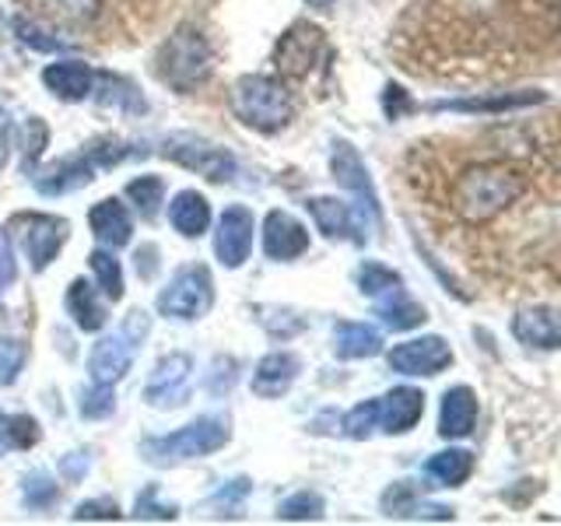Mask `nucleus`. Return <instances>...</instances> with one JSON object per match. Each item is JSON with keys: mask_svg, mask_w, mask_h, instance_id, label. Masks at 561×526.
I'll list each match as a JSON object with an SVG mask.
<instances>
[{"mask_svg": "<svg viewBox=\"0 0 561 526\" xmlns=\"http://www.w3.org/2000/svg\"><path fill=\"white\" fill-rule=\"evenodd\" d=\"M526 190V180L508 165L499 162H481L460 172V180L453 183V207L456 215L470 225L491 221L508 204H516Z\"/></svg>", "mask_w": 561, "mask_h": 526, "instance_id": "f257e3e1", "label": "nucleus"}, {"mask_svg": "<svg viewBox=\"0 0 561 526\" xmlns=\"http://www.w3.org/2000/svg\"><path fill=\"white\" fill-rule=\"evenodd\" d=\"M228 438H232V421H228V414H204L193 421V425L172 435L145 438V443H140V456L154 467H175L183 460H197V456L221 449Z\"/></svg>", "mask_w": 561, "mask_h": 526, "instance_id": "f03ea898", "label": "nucleus"}, {"mask_svg": "<svg viewBox=\"0 0 561 526\" xmlns=\"http://www.w3.org/2000/svg\"><path fill=\"white\" fill-rule=\"evenodd\" d=\"M232 113L260 134H277L285 130L295 116V99L280 78L267 75H250L239 78L232 88Z\"/></svg>", "mask_w": 561, "mask_h": 526, "instance_id": "7ed1b4c3", "label": "nucleus"}, {"mask_svg": "<svg viewBox=\"0 0 561 526\" xmlns=\"http://www.w3.org/2000/svg\"><path fill=\"white\" fill-rule=\"evenodd\" d=\"M210 67H215L210 43L197 28H180L175 35H169V43L162 49H158L154 75L169 88H175V92H186V88H197L201 81H207Z\"/></svg>", "mask_w": 561, "mask_h": 526, "instance_id": "20e7f679", "label": "nucleus"}, {"mask_svg": "<svg viewBox=\"0 0 561 526\" xmlns=\"http://www.w3.org/2000/svg\"><path fill=\"white\" fill-rule=\"evenodd\" d=\"M148 330H151L148 312L134 309L116 333L102 338L92 347V355H88V373H92V382L116 386L123 376H127V368L137 358V347H140V341L148 338Z\"/></svg>", "mask_w": 561, "mask_h": 526, "instance_id": "39448f33", "label": "nucleus"}, {"mask_svg": "<svg viewBox=\"0 0 561 526\" xmlns=\"http://www.w3.org/2000/svg\"><path fill=\"white\" fill-rule=\"evenodd\" d=\"M162 155L169 158V162L183 165L190 172H197V175H204V180H210V183H228L239 172V162H236L232 151L210 145V140H204L197 134H172V137H165Z\"/></svg>", "mask_w": 561, "mask_h": 526, "instance_id": "423d86ee", "label": "nucleus"}, {"mask_svg": "<svg viewBox=\"0 0 561 526\" xmlns=\"http://www.w3.org/2000/svg\"><path fill=\"white\" fill-rule=\"evenodd\" d=\"M215 306V285L207 267H183L158 295V312L169 320H201Z\"/></svg>", "mask_w": 561, "mask_h": 526, "instance_id": "0eeeda50", "label": "nucleus"}, {"mask_svg": "<svg viewBox=\"0 0 561 526\" xmlns=\"http://www.w3.org/2000/svg\"><path fill=\"white\" fill-rule=\"evenodd\" d=\"M327 53V35L320 25L312 22H295L280 43L274 49V64H277V75L280 78H291V81H302L312 75V67L323 60Z\"/></svg>", "mask_w": 561, "mask_h": 526, "instance_id": "6e6552de", "label": "nucleus"}, {"mask_svg": "<svg viewBox=\"0 0 561 526\" xmlns=\"http://www.w3.org/2000/svg\"><path fill=\"white\" fill-rule=\"evenodd\" d=\"M330 172L351 197H355L362 218H368L373 225H382V207H379V193L373 186V175H368L362 155L355 151V145L347 140H333V151H330Z\"/></svg>", "mask_w": 561, "mask_h": 526, "instance_id": "1a4fd4ad", "label": "nucleus"}, {"mask_svg": "<svg viewBox=\"0 0 561 526\" xmlns=\"http://www.w3.org/2000/svg\"><path fill=\"white\" fill-rule=\"evenodd\" d=\"M18 242H22V253L32 263V271H46L53 260H57L60 245L67 242V221L53 218V215H18Z\"/></svg>", "mask_w": 561, "mask_h": 526, "instance_id": "9d476101", "label": "nucleus"}, {"mask_svg": "<svg viewBox=\"0 0 561 526\" xmlns=\"http://www.w3.org/2000/svg\"><path fill=\"white\" fill-rule=\"evenodd\" d=\"M386 362H390V368L400 376H438L443 368L453 365V347L446 344V338L428 333V338L397 344L390 355H386Z\"/></svg>", "mask_w": 561, "mask_h": 526, "instance_id": "9b49d317", "label": "nucleus"}, {"mask_svg": "<svg viewBox=\"0 0 561 526\" xmlns=\"http://www.w3.org/2000/svg\"><path fill=\"white\" fill-rule=\"evenodd\" d=\"M190 373H193L190 355H180V351L165 355L154 365V373L145 386V400L151 408H162V411L180 408L183 400H190Z\"/></svg>", "mask_w": 561, "mask_h": 526, "instance_id": "f8f14e48", "label": "nucleus"}, {"mask_svg": "<svg viewBox=\"0 0 561 526\" xmlns=\"http://www.w3.org/2000/svg\"><path fill=\"white\" fill-rule=\"evenodd\" d=\"M253 253V215L245 207H228L218 218V232H215V256L221 267L236 271L242 267Z\"/></svg>", "mask_w": 561, "mask_h": 526, "instance_id": "ddd939ff", "label": "nucleus"}, {"mask_svg": "<svg viewBox=\"0 0 561 526\" xmlns=\"http://www.w3.org/2000/svg\"><path fill=\"white\" fill-rule=\"evenodd\" d=\"M513 338L534 351L561 347V309L558 306H526L513 316Z\"/></svg>", "mask_w": 561, "mask_h": 526, "instance_id": "4468645a", "label": "nucleus"}, {"mask_svg": "<svg viewBox=\"0 0 561 526\" xmlns=\"http://www.w3.org/2000/svg\"><path fill=\"white\" fill-rule=\"evenodd\" d=\"M306 250H309L306 225L295 215H288V210H271L267 221H263V253H267V260L288 263L295 256H302Z\"/></svg>", "mask_w": 561, "mask_h": 526, "instance_id": "2eb2a0df", "label": "nucleus"}, {"mask_svg": "<svg viewBox=\"0 0 561 526\" xmlns=\"http://www.w3.org/2000/svg\"><path fill=\"white\" fill-rule=\"evenodd\" d=\"M421 414H425V393L414 386H393L390 393L379 397V432L386 435L411 432Z\"/></svg>", "mask_w": 561, "mask_h": 526, "instance_id": "dca6fc26", "label": "nucleus"}, {"mask_svg": "<svg viewBox=\"0 0 561 526\" xmlns=\"http://www.w3.org/2000/svg\"><path fill=\"white\" fill-rule=\"evenodd\" d=\"M92 180H95L92 158H88V155H70V158H60V162H53L49 169H43L32 183H35V190L43 193V197H64V193L84 190Z\"/></svg>", "mask_w": 561, "mask_h": 526, "instance_id": "f3484780", "label": "nucleus"}, {"mask_svg": "<svg viewBox=\"0 0 561 526\" xmlns=\"http://www.w3.org/2000/svg\"><path fill=\"white\" fill-rule=\"evenodd\" d=\"M309 215L320 225V232L327 239H351V242H365L362 236V210L351 207L337 197H312L309 204Z\"/></svg>", "mask_w": 561, "mask_h": 526, "instance_id": "a211bd4d", "label": "nucleus"}, {"mask_svg": "<svg viewBox=\"0 0 561 526\" xmlns=\"http://www.w3.org/2000/svg\"><path fill=\"white\" fill-rule=\"evenodd\" d=\"M473 425H478V393L470 386H453L443 393V408H438V435L467 438Z\"/></svg>", "mask_w": 561, "mask_h": 526, "instance_id": "6ab92c4d", "label": "nucleus"}, {"mask_svg": "<svg viewBox=\"0 0 561 526\" xmlns=\"http://www.w3.org/2000/svg\"><path fill=\"white\" fill-rule=\"evenodd\" d=\"M298 358L291 355V351H274V355H267L253 373V393L256 397H267V400H277L285 397L291 390V382L298 379Z\"/></svg>", "mask_w": 561, "mask_h": 526, "instance_id": "aec40b11", "label": "nucleus"}, {"mask_svg": "<svg viewBox=\"0 0 561 526\" xmlns=\"http://www.w3.org/2000/svg\"><path fill=\"white\" fill-rule=\"evenodd\" d=\"M43 84L64 102H81V99H88V92H92L95 75H92V67L81 60H60L43 70Z\"/></svg>", "mask_w": 561, "mask_h": 526, "instance_id": "412c9836", "label": "nucleus"}, {"mask_svg": "<svg viewBox=\"0 0 561 526\" xmlns=\"http://www.w3.org/2000/svg\"><path fill=\"white\" fill-rule=\"evenodd\" d=\"M88 221H92V232L102 245H110V250H119V245H127L130 236H134V221L127 215V207H123L116 197L102 201L92 207V215H88Z\"/></svg>", "mask_w": 561, "mask_h": 526, "instance_id": "4be33fe9", "label": "nucleus"}, {"mask_svg": "<svg viewBox=\"0 0 561 526\" xmlns=\"http://www.w3.org/2000/svg\"><path fill=\"white\" fill-rule=\"evenodd\" d=\"M376 316L382 320V327H390V330H414L428 320L425 306L414 302V298L403 291V285H397V288H390L386 295L376 298Z\"/></svg>", "mask_w": 561, "mask_h": 526, "instance_id": "5701e85b", "label": "nucleus"}, {"mask_svg": "<svg viewBox=\"0 0 561 526\" xmlns=\"http://www.w3.org/2000/svg\"><path fill=\"white\" fill-rule=\"evenodd\" d=\"M169 221L180 236L197 239L210 228V207L197 190H183V193H175V201L169 204Z\"/></svg>", "mask_w": 561, "mask_h": 526, "instance_id": "b1692460", "label": "nucleus"}, {"mask_svg": "<svg viewBox=\"0 0 561 526\" xmlns=\"http://www.w3.org/2000/svg\"><path fill=\"white\" fill-rule=\"evenodd\" d=\"M333 351L344 362L373 358L382 351V333L368 323H337V330H333Z\"/></svg>", "mask_w": 561, "mask_h": 526, "instance_id": "393cba45", "label": "nucleus"}, {"mask_svg": "<svg viewBox=\"0 0 561 526\" xmlns=\"http://www.w3.org/2000/svg\"><path fill=\"white\" fill-rule=\"evenodd\" d=\"M67 309H70V316H75V323L81 330H88V333L102 330L105 320H110V312H105L99 291L92 288V281H84V277L70 281V288H67Z\"/></svg>", "mask_w": 561, "mask_h": 526, "instance_id": "a878e982", "label": "nucleus"}, {"mask_svg": "<svg viewBox=\"0 0 561 526\" xmlns=\"http://www.w3.org/2000/svg\"><path fill=\"white\" fill-rule=\"evenodd\" d=\"M543 102V92H513V95H491V99H453V102H435V113H505V110H523V105Z\"/></svg>", "mask_w": 561, "mask_h": 526, "instance_id": "bb28decb", "label": "nucleus"}, {"mask_svg": "<svg viewBox=\"0 0 561 526\" xmlns=\"http://www.w3.org/2000/svg\"><path fill=\"white\" fill-rule=\"evenodd\" d=\"M425 473H428L432 481L443 484V488H460L473 473V453H467V449H443V453H435L432 460L425 464Z\"/></svg>", "mask_w": 561, "mask_h": 526, "instance_id": "cd10ccee", "label": "nucleus"}, {"mask_svg": "<svg viewBox=\"0 0 561 526\" xmlns=\"http://www.w3.org/2000/svg\"><path fill=\"white\" fill-rule=\"evenodd\" d=\"M95 81H99V105H116V110L134 113V116H140L148 110V102L134 81L116 78V75H99Z\"/></svg>", "mask_w": 561, "mask_h": 526, "instance_id": "c85d7f7f", "label": "nucleus"}, {"mask_svg": "<svg viewBox=\"0 0 561 526\" xmlns=\"http://www.w3.org/2000/svg\"><path fill=\"white\" fill-rule=\"evenodd\" d=\"M43 14L60 25H84L99 14V0H39Z\"/></svg>", "mask_w": 561, "mask_h": 526, "instance_id": "c756f323", "label": "nucleus"}, {"mask_svg": "<svg viewBox=\"0 0 561 526\" xmlns=\"http://www.w3.org/2000/svg\"><path fill=\"white\" fill-rule=\"evenodd\" d=\"M162 193H165V186H162V180H158V175H137L134 183H127V197H130V204H134L148 221L158 218V207H162Z\"/></svg>", "mask_w": 561, "mask_h": 526, "instance_id": "7c9ffc66", "label": "nucleus"}, {"mask_svg": "<svg viewBox=\"0 0 561 526\" xmlns=\"http://www.w3.org/2000/svg\"><path fill=\"white\" fill-rule=\"evenodd\" d=\"M14 32L18 39H22L25 46L39 49V53H60L67 49V39H57L43 22H32V18H14Z\"/></svg>", "mask_w": 561, "mask_h": 526, "instance_id": "2f4dec72", "label": "nucleus"}, {"mask_svg": "<svg viewBox=\"0 0 561 526\" xmlns=\"http://www.w3.org/2000/svg\"><path fill=\"white\" fill-rule=\"evenodd\" d=\"M341 428L347 438H368L379 432V400H365L358 408H351L341 421Z\"/></svg>", "mask_w": 561, "mask_h": 526, "instance_id": "473e14b6", "label": "nucleus"}, {"mask_svg": "<svg viewBox=\"0 0 561 526\" xmlns=\"http://www.w3.org/2000/svg\"><path fill=\"white\" fill-rule=\"evenodd\" d=\"M57 495H60V488H57V481H53L46 470H32V473H25V481H22V499H25L28 508H46V505L57 502Z\"/></svg>", "mask_w": 561, "mask_h": 526, "instance_id": "72a5a7b5", "label": "nucleus"}, {"mask_svg": "<svg viewBox=\"0 0 561 526\" xmlns=\"http://www.w3.org/2000/svg\"><path fill=\"white\" fill-rule=\"evenodd\" d=\"M397 285H403V277L390 267H382V263H365V267L358 271V288L368 298H379Z\"/></svg>", "mask_w": 561, "mask_h": 526, "instance_id": "f704fd0d", "label": "nucleus"}, {"mask_svg": "<svg viewBox=\"0 0 561 526\" xmlns=\"http://www.w3.org/2000/svg\"><path fill=\"white\" fill-rule=\"evenodd\" d=\"M277 516L280 519H320L323 516V499L316 491H298V495H288L285 502L277 505Z\"/></svg>", "mask_w": 561, "mask_h": 526, "instance_id": "c9c22d12", "label": "nucleus"}, {"mask_svg": "<svg viewBox=\"0 0 561 526\" xmlns=\"http://www.w3.org/2000/svg\"><path fill=\"white\" fill-rule=\"evenodd\" d=\"M88 260H92V271L99 277V285L105 288V295H110V298H123V271H119V260L110 250H95Z\"/></svg>", "mask_w": 561, "mask_h": 526, "instance_id": "e433bc0d", "label": "nucleus"}, {"mask_svg": "<svg viewBox=\"0 0 561 526\" xmlns=\"http://www.w3.org/2000/svg\"><path fill=\"white\" fill-rule=\"evenodd\" d=\"M81 414L88 421H102V418H110L116 411V400H113V386H102V382H92L88 390L81 393Z\"/></svg>", "mask_w": 561, "mask_h": 526, "instance_id": "4c0bfd02", "label": "nucleus"}, {"mask_svg": "<svg viewBox=\"0 0 561 526\" xmlns=\"http://www.w3.org/2000/svg\"><path fill=\"white\" fill-rule=\"evenodd\" d=\"M25 365V344L14 338H0V386H11Z\"/></svg>", "mask_w": 561, "mask_h": 526, "instance_id": "58836bf2", "label": "nucleus"}, {"mask_svg": "<svg viewBox=\"0 0 561 526\" xmlns=\"http://www.w3.org/2000/svg\"><path fill=\"white\" fill-rule=\"evenodd\" d=\"M236 368L239 362L236 358H215V365H210V379H207V390L210 393H228L232 390V382H236Z\"/></svg>", "mask_w": 561, "mask_h": 526, "instance_id": "ea45409f", "label": "nucleus"}, {"mask_svg": "<svg viewBox=\"0 0 561 526\" xmlns=\"http://www.w3.org/2000/svg\"><path fill=\"white\" fill-rule=\"evenodd\" d=\"M8 435H11V446H18V449H28V446H35L39 443V425H35L32 418H11L8 421Z\"/></svg>", "mask_w": 561, "mask_h": 526, "instance_id": "a19ab883", "label": "nucleus"}, {"mask_svg": "<svg viewBox=\"0 0 561 526\" xmlns=\"http://www.w3.org/2000/svg\"><path fill=\"white\" fill-rule=\"evenodd\" d=\"M28 140H25V169L32 172V165H35V158L43 155V148L49 145V130H46V123H39V119H28Z\"/></svg>", "mask_w": 561, "mask_h": 526, "instance_id": "79ce46f5", "label": "nucleus"}, {"mask_svg": "<svg viewBox=\"0 0 561 526\" xmlns=\"http://www.w3.org/2000/svg\"><path fill=\"white\" fill-rule=\"evenodd\" d=\"M134 513H137L140 519H175V505H162V502L154 505V488H148L145 495L137 499V508H134Z\"/></svg>", "mask_w": 561, "mask_h": 526, "instance_id": "37998d69", "label": "nucleus"}, {"mask_svg": "<svg viewBox=\"0 0 561 526\" xmlns=\"http://www.w3.org/2000/svg\"><path fill=\"white\" fill-rule=\"evenodd\" d=\"M119 505L113 499H95V502H84L78 505V513L75 519H119Z\"/></svg>", "mask_w": 561, "mask_h": 526, "instance_id": "c03bdc74", "label": "nucleus"}, {"mask_svg": "<svg viewBox=\"0 0 561 526\" xmlns=\"http://www.w3.org/2000/svg\"><path fill=\"white\" fill-rule=\"evenodd\" d=\"M88 467H92V453H88V449L70 453V456H64V460H60V473H64L67 481H81L84 473H88Z\"/></svg>", "mask_w": 561, "mask_h": 526, "instance_id": "a18cd8bd", "label": "nucleus"}, {"mask_svg": "<svg viewBox=\"0 0 561 526\" xmlns=\"http://www.w3.org/2000/svg\"><path fill=\"white\" fill-rule=\"evenodd\" d=\"M382 105H386V116H390V119H400V113L414 110L411 99L403 95V88H400V84H386V92H382Z\"/></svg>", "mask_w": 561, "mask_h": 526, "instance_id": "49530a36", "label": "nucleus"}, {"mask_svg": "<svg viewBox=\"0 0 561 526\" xmlns=\"http://www.w3.org/2000/svg\"><path fill=\"white\" fill-rule=\"evenodd\" d=\"M14 256H11V245H8V239L0 242V291H4L11 281H14V263H11Z\"/></svg>", "mask_w": 561, "mask_h": 526, "instance_id": "de8ad7c7", "label": "nucleus"}, {"mask_svg": "<svg viewBox=\"0 0 561 526\" xmlns=\"http://www.w3.org/2000/svg\"><path fill=\"white\" fill-rule=\"evenodd\" d=\"M154 256H158L154 245H140V250H137V274H140V277H151Z\"/></svg>", "mask_w": 561, "mask_h": 526, "instance_id": "09e8293b", "label": "nucleus"}, {"mask_svg": "<svg viewBox=\"0 0 561 526\" xmlns=\"http://www.w3.org/2000/svg\"><path fill=\"white\" fill-rule=\"evenodd\" d=\"M11 140H14V127H4V130H0V169H4L8 155H11Z\"/></svg>", "mask_w": 561, "mask_h": 526, "instance_id": "8fccbe9b", "label": "nucleus"}, {"mask_svg": "<svg viewBox=\"0 0 561 526\" xmlns=\"http://www.w3.org/2000/svg\"><path fill=\"white\" fill-rule=\"evenodd\" d=\"M8 414L4 411H0V453H4V449H11V435H8Z\"/></svg>", "mask_w": 561, "mask_h": 526, "instance_id": "3c124183", "label": "nucleus"}, {"mask_svg": "<svg viewBox=\"0 0 561 526\" xmlns=\"http://www.w3.org/2000/svg\"><path fill=\"white\" fill-rule=\"evenodd\" d=\"M306 4H309V8H320V11H327L330 4H337V0H306Z\"/></svg>", "mask_w": 561, "mask_h": 526, "instance_id": "603ef678", "label": "nucleus"}, {"mask_svg": "<svg viewBox=\"0 0 561 526\" xmlns=\"http://www.w3.org/2000/svg\"><path fill=\"white\" fill-rule=\"evenodd\" d=\"M0 113H4V102H0Z\"/></svg>", "mask_w": 561, "mask_h": 526, "instance_id": "864d4df0", "label": "nucleus"}]
</instances>
